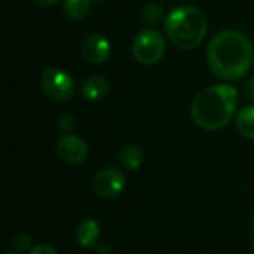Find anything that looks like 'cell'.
<instances>
[{
    "label": "cell",
    "mask_w": 254,
    "mask_h": 254,
    "mask_svg": "<svg viewBox=\"0 0 254 254\" xmlns=\"http://www.w3.org/2000/svg\"><path fill=\"white\" fill-rule=\"evenodd\" d=\"M252 40L238 30L219 31L208 43L207 63L210 70L223 80H238L253 64Z\"/></svg>",
    "instance_id": "1"
},
{
    "label": "cell",
    "mask_w": 254,
    "mask_h": 254,
    "mask_svg": "<svg viewBox=\"0 0 254 254\" xmlns=\"http://www.w3.org/2000/svg\"><path fill=\"white\" fill-rule=\"evenodd\" d=\"M238 106V91L229 83H217L202 89L193 100L190 115L193 122L207 131L225 128Z\"/></svg>",
    "instance_id": "2"
},
{
    "label": "cell",
    "mask_w": 254,
    "mask_h": 254,
    "mask_svg": "<svg viewBox=\"0 0 254 254\" xmlns=\"http://www.w3.org/2000/svg\"><path fill=\"white\" fill-rule=\"evenodd\" d=\"M164 28L173 45L180 49H193L202 43L208 30V21L199 7L182 4L170 10Z\"/></svg>",
    "instance_id": "3"
},
{
    "label": "cell",
    "mask_w": 254,
    "mask_h": 254,
    "mask_svg": "<svg viewBox=\"0 0 254 254\" xmlns=\"http://www.w3.org/2000/svg\"><path fill=\"white\" fill-rule=\"evenodd\" d=\"M167 45L165 37L153 28L141 30L132 43V55L134 58L144 65L156 64L162 60L165 54Z\"/></svg>",
    "instance_id": "4"
},
{
    "label": "cell",
    "mask_w": 254,
    "mask_h": 254,
    "mask_svg": "<svg viewBox=\"0 0 254 254\" xmlns=\"http://www.w3.org/2000/svg\"><path fill=\"white\" fill-rule=\"evenodd\" d=\"M40 88L43 94L55 103L68 101L76 91L73 77L63 68H57V67L46 68L42 73Z\"/></svg>",
    "instance_id": "5"
},
{
    "label": "cell",
    "mask_w": 254,
    "mask_h": 254,
    "mask_svg": "<svg viewBox=\"0 0 254 254\" xmlns=\"http://www.w3.org/2000/svg\"><path fill=\"white\" fill-rule=\"evenodd\" d=\"M127 186L125 176L113 167H107L100 170L92 179L94 192L104 199H113L119 196Z\"/></svg>",
    "instance_id": "6"
},
{
    "label": "cell",
    "mask_w": 254,
    "mask_h": 254,
    "mask_svg": "<svg viewBox=\"0 0 254 254\" xmlns=\"http://www.w3.org/2000/svg\"><path fill=\"white\" fill-rule=\"evenodd\" d=\"M55 152L60 156L61 161L70 165L82 164L88 156V144L83 138L73 135V134H64L61 135L55 143Z\"/></svg>",
    "instance_id": "7"
},
{
    "label": "cell",
    "mask_w": 254,
    "mask_h": 254,
    "mask_svg": "<svg viewBox=\"0 0 254 254\" xmlns=\"http://www.w3.org/2000/svg\"><path fill=\"white\" fill-rule=\"evenodd\" d=\"M83 58L91 64H101L110 57V42L100 33L88 34L80 46Z\"/></svg>",
    "instance_id": "8"
},
{
    "label": "cell",
    "mask_w": 254,
    "mask_h": 254,
    "mask_svg": "<svg viewBox=\"0 0 254 254\" xmlns=\"http://www.w3.org/2000/svg\"><path fill=\"white\" fill-rule=\"evenodd\" d=\"M109 92V82L104 76L91 74L85 79L80 88V94L88 101H98L104 98Z\"/></svg>",
    "instance_id": "9"
},
{
    "label": "cell",
    "mask_w": 254,
    "mask_h": 254,
    "mask_svg": "<svg viewBox=\"0 0 254 254\" xmlns=\"http://www.w3.org/2000/svg\"><path fill=\"white\" fill-rule=\"evenodd\" d=\"M100 237V225L94 219H86L83 220L76 232V240L77 244L83 249H91L97 244Z\"/></svg>",
    "instance_id": "10"
},
{
    "label": "cell",
    "mask_w": 254,
    "mask_h": 254,
    "mask_svg": "<svg viewBox=\"0 0 254 254\" xmlns=\"http://www.w3.org/2000/svg\"><path fill=\"white\" fill-rule=\"evenodd\" d=\"M119 161L124 165V168L129 171H135L141 167L144 161V152L137 144H128L119 152Z\"/></svg>",
    "instance_id": "11"
},
{
    "label": "cell",
    "mask_w": 254,
    "mask_h": 254,
    "mask_svg": "<svg viewBox=\"0 0 254 254\" xmlns=\"http://www.w3.org/2000/svg\"><path fill=\"white\" fill-rule=\"evenodd\" d=\"M235 124H237L238 132L243 137L254 140V106L243 107L237 115Z\"/></svg>",
    "instance_id": "12"
},
{
    "label": "cell",
    "mask_w": 254,
    "mask_h": 254,
    "mask_svg": "<svg viewBox=\"0 0 254 254\" xmlns=\"http://www.w3.org/2000/svg\"><path fill=\"white\" fill-rule=\"evenodd\" d=\"M89 7H91V0H64L63 3L64 15L74 22L83 19L88 15Z\"/></svg>",
    "instance_id": "13"
},
{
    "label": "cell",
    "mask_w": 254,
    "mask_h": 254,
    "mask_svg": "<svg viewBox=\"0 0 254 254\" xmlns=\"http://www.w3.org/2000/svg\"><path fill=\"white\" fill-rule=\"evenodd\" d=\"M164 9L158 3H147L141 7V18L146 24H158L162 19Z\"/></svg>",
    "instance_id": "14"
},
{
    "label": "cell",
    "mask_w": 254,
    "mask_h": 254,
    "mask_svg": "<svg viewBox=\"0 0 254 254\" xmlns=\"http://www.w3.org/2000/svg\"><path fill=\"white\" fill-rule=\"evenodd\" d=\"M31 238L27 234H18L13 240H12V246L18 253H25L31 250Z\"/></svg>",
    "instance_id": "15"
},
{
    "label": "cell",
    "mask_w": 254,
    "mask_h": 254,
    "mask_svg": "<svg viewBox=\"0 0 254 254\" xmlns=\"http://www.w3.org/2000/svg\"><path fill=\"white\" fill-rule=\"evenodd\" d=\"M57 122H58V128H60L61 131H70V129L74 127V121H73V118L68 116V115L60 116Z\"/></svg>",
    "instance_id": "16"
},
{
    "label": "cell",
    "mask_w": 254,
    "mask_h": 254,
    "mask_svg": "<svg viewBox=\"0 0 254 254\" xmlns=\"http://www.w3.org/2000/svg\"><path fill=\"white\" fill-rule=\"evenodd\" d=\"M28 254H58V252L54 247L48 246V244H39V246L33 247L28 252Z\"/></svg>",
    "instance_id": "17"
},
{
    "label": "cell",
    "mask_w": 254,
    "mask_h": 254,
    "mask_svg": "<svg viewBox=\"0 0 254 254\" xmlns=\"http://www.w3.org/2000/svg\"><path fill=\"white\" fill-rule=\"evenodd\" d=\"M246 94L249 97V100H252L254 103V76L249 79V82L246 83Z\"/></svg>",
    "instance_id": "18"
},
{
    "label": "cell",
    "mask_w": 254,
    "mask_h": 254,
    "mask_svg": "<svg viewBox=\"0 0 254 254\" xmlns=\"http://www.w3.org/2000/svg\"><path fill=\"white\" fill-rule=\"evenodd\" d=\"M33 3H36V4H39V6H52V4H55L58 0H31Z\"/></svg>",
    "instance_id": "19"
},
{
    "label": "cell",
    "mask_w": 254,
    "mask_h": 254,
    "mask_svg": "<svg viewBox=\"0 0 254 254\" xmlns=\"http://www.w3.org/2000/svg\"><path fill=\"white\" fill-rule=\"evenodd\" d=\"M252 223H253V228H254V216H253V219H252Z\"/></svg>",
    "instance_id": "20"
},
{
    "label": "cell",
    "mask_w": 254,
    "mask_h": 254,
    "mask_svg": "<svg viewBox=\"0 0 254 254\" xmlns=\"http://www.w3.org/2000/svg\"><path fill=\"white\" fill-rule=\"evenodd\" d=\"M6 254H16V253H6Z\"/></svg>",
    "instance_id": "21"
},
{
    "label": "cell",
    "mask_w": 254,
    "mask_h": 254,
    "mask_svg": "<svg viewBox=\"0 0 254 254\" xmlns=\"http://www.w3.org/2000/svg\"><path fill=\"white\" fill-rule=\"evenodd\" d=\"M253 249H254V241H253Z\"/></svg>",
    "instance_id": "22"
}]
</instances>
